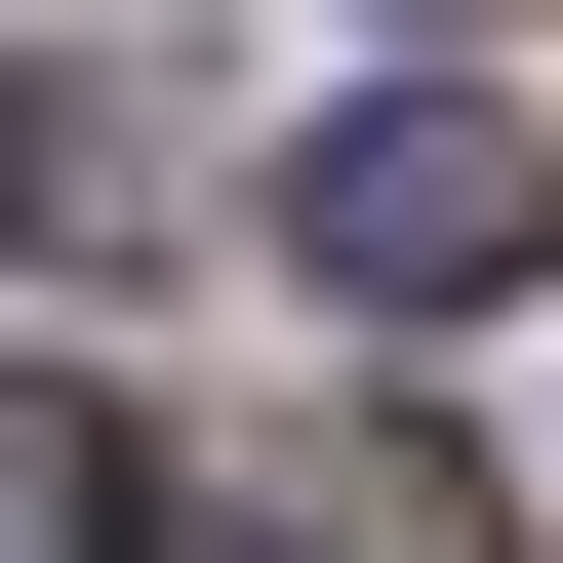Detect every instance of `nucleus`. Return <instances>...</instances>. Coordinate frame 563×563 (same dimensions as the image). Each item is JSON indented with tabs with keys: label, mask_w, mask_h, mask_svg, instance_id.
<instances>
[{
	"label": "nucleus",
	"mask_w": 563,
	"mask_h": 563,
	"mask_svg": "<svg viewBox=\"0 0 563 563\" xmlns=\"http://www.w3.org/2000/svg\"><path fill=\"white\" fill-rule=\"evenodd\" d=\"M282 282H322V322H523L563 282V121L523 81H363L322 162H282Z\"/></svg>",
	"instance_id": "f257e3e1"
},
{
	"label": "nucleus",
	"mask_w": 563,
	"mask_h": 563,
	"mask_svg": "<svg viewBox=\"0 0 563 563\" xmlns=\"http://www.w3.org/2000/svg\"><path fill=\"white\" fill-rule=\"evenodd\" d=\"M322 563H483V483L443 443H322Z\"/></svg>",
	"instance_id": "f03ea898"
},
{
	"label": "nucleus",
	"mask_w": 563,
	"mask_h": 563,
	"mask_svg": "<svg viewBox=\"0 0 563 563\" xmlns=\"http://www.w3.org/2000/svg\"><path fill=\"white\" fill-rule=\"evenodd\" d=\"M121 523V443H81V402H0V563H81Z\"/></svg>",
	"instance_id": "7ed1b4c3"
}]
</instances>
